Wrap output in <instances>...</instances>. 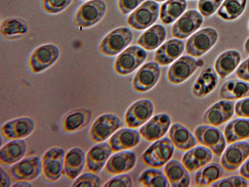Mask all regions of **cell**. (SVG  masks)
Masks as SVG:
<instances>
[{"label":"cell","mask_w":249,"mask_h":187,"mask_svg":"<svg viewBox=\"0 0 249 187\" xmlns=\"http://www.w3.org/2000/svg\"><path fill=\"white\" fill-rule=\"evenodd\" d=\"M107 9V4L104 0L86 1L75 11L72 17L73 24L82 29L90 28L102 20Z\"/></svg>","instance_id":"1"},{"label":"cell","mask_w":249,"mask_h":187,"mask_svg":"<svg viewBox=\"0 0 249 187\" xmlns=\"http://www.w3.org/2000/svg\"><path fill=\"white\" fill-rule=\"evenodd\" d=\"M218 82V76L214 69L211 67H207L194 82L192 88V94L196 98H204L215 90Z\"/></svg>","instance_id":"25"},{"label":"cell","mask_w":249,"mask_h":187,"mask_svg":"<svg viewBox=\"0 0 249 187\" xmlns=\"http://www.w3.org/2000/svg\"><path fill=\"white\" fill-rule=\"evenodd\" d=\"M8 173L12 181L31 182L41 173V159L37 155H30L13 165Z\"/></svg>","instance_id":"10"},{"label":"cell","mask_w":249,"mask_h":187,"mask_svg":"<svg viewBox=\"0 0 249 187\" xmlns=\"http://www.w3.org/2000/svg\"><path fill=\"white\" fill-rule=\"evenodd\" d=\"M166 31L160 24H155L145 31L139 38L137 43L148 51L157 48L164 41Z\"/></svg>","instance_id":"33"},{"label":"cell","mask_w":249,"mask_h":187,"mask_svg":"<svg viewBox=\"0 0 249 187\" xmlns=\"http://www.w3.org/2000/svg\"><path fill=\"white\" fill-rule=\"evenodd\" d=\"M218 38V33L215 29H202L188 39L185 45L186 52L194 57L200 56L213 47Z\"/></svg>","instance_id":"7"},{"label":"cell","mask_w":249,"mask_h":187,"mask_svg":"<svg viewBox=\"0 0 249 187\" xmlns=\"http://www.w3.org/2000/svg\"><path fill=\"white\" fill-rule=\"evenodd\" d=\"M29 30L27 22L18 17L7 18L1 21L0 33L6 39H16L25 35Z\"/></svg>","instance_id":"32"},{"label":"cell","mask_w":249,"mask_h":187,"mask_svg":"<svg viewBox=\"0 0 249 187\" xmlns=\"http://www.w3.org/2000/svg\"><path fill=\"white\" fill-rule=\"evenodd\" d=\"M27 144L24 139L10 140L1 147L0 163L3 166L13 165L25 156Z\"/></svg>","instance_id":"27"},{"label":"cell","mask_w":249,"mask_h":187,"mask_svg":"<svg viewBox=\"0 0 249 187\" xmlns=\"http://www.w3.org/2000/svg\"><path fill=\"white\" fill-rule=\"evenodd\" d=\"M100 177L92 172L88 171L80 174L72 182L71 187H92L101 186Z\"/></svg>","instance_id":"41"},{"label":"cell","mask_w":249,"mask_h":187,"mask_svg":"<svg viewBox=\"0 0 249 187\" xmlns=\"http://www.w3.org/2000/svg\"><path fill=\"white\" fill-rule=\"evenodd\" d=\"M184 49L182 41L177 39L169 40L156 51L154 61L160 66L168 65L180 56Z\"/></svg>","instance_id":"29"},{"label":"cell","mask_w":249,"mask_h":187,"mask_svg":"<svg viewBox=\"0 0 249 187\" xmlns=\"http://www.w3.org/2000/svg\"><path fill=\"white\" fill-rule=\"evenodd\" d=\"M224 135L228 144L249 138V119L231 121L226 126Z\"/></svg>","instance_id":"36"},{"label":"cell","mask_w":249,"mask_h":187,"mask_svg":"<svg viewBox=\"0 0 249 187\" xmlns=\"http://www.w3.org/2000/svg\"><path fill=\"white\" fill-rule=\"evenodd\" d=\"M144 0H118V8L123 14H127L138 7Z\"/></svg>","instance_id":"45"},{"label":"cell","mask_w":249,"mask_h":187,"mask_svg":"<svg viewBox=\"0 0 249 187\" xmlns=\"http://www.w3.org/2000/svg\"><path fill=\"white\" fill-rule=\"evenodd\" d=\"M140 184L145 187H169V183L164 172L156 168H149L139 175Z\"/></svg>","instance_id":"38"},{"label":"cell","mask_w":249,"mask_h":187,"mask_svg":"<svg viewBox=\"0 0 249 187\" xmlns=\"http://www.w3.org/2000/svg\"><path fill=\"white\" fill-rule=\"evenodd\" d=\"M141 136L139 131L129 128L117 131L109 138L108 143L113 152L132 149L141 142Z\"/></svg>","instance_id":"21"},{"label":"cell","mask_w":249,"mask_h":187,"mask_svg":"<svg viewBox=\"0 0 249 187\" xmlns=\"http://www.w3.org/2000/svg\"><path fill=\"white\" fill-rule=\"evenodd\" d=\"M235 75L239 78L249 81V57L238 67L235 71Z\"/></svg>","instance_id":"47"},{"label":"cell","mask_w":249,"mask_h":187,"mask_svg":"<svg viewBox=\"0 0 249 187\" xmlns=\"http://www.w3.org/2000/svg\"><path fill=\"white\" fill-rule=\"evenodd\" d=\"M112 152L108 143L103 142L93 146L86 153V169L99 173L105 167Z\"/></svg>","instance_id":"20"},{"label":"cell","mask_w":249,"mask_h":187,"mask_svg":"<svg viewBox=\"0 0 249 187\" xmlns=\"http://www.w3.org/2000/svg\"><path fill=\"white\" fill-rule=\"evenodd\" d=\"M223 174L221 166L211 163L201 168L196 173L195 183L198 186H208L221 178Z\"/></svg>","instance_id":"37"},{"label":"cell","mask_w":249,"mask_h":187,"mask_svg":"<svg viewBox=\"0 0 249 187\" xmlns=\"http://www.w3.org/2000/svg\"><path fill=\"white\" fill-rule=\"evenodd\" d=\"M103 187H124L133 186V181L130 176L126 174L115 175L114 177L107 181Z\"/></svg>","instance_id":"44"},{"label":"cell","mask_w":249,"mask_h":187,"mask_svg":"<svg viewBox=\"0 0 249 187\" xmlns=\"http://www.w3.org/2000/svg\"><path fill=\"white\" fill-rule=\"evenodd\" d=\"M249 156V143L246 141L239 142L229 146L223 153L221 164L227 172L237 169Z\"/></svg>","instance_id":"19"},{"label":"cell","mask_w":249,"mask_h":187,"mask_svg":"<svg viewBox=\"0 0 249 187\" xmlns=\"http://www.w3.org/2000/svg\"><path fill=\"white\" fill-rule=\"evenodd\" d=\"M203 22V17L198 11L188 10L174 24L172 34L178 39L187 38L199 28Z\"/></svg>","instance_id":"17"},{"label":"cell","mask_w":249,"mask_h":187,"mask_svg":"<svg viewBox=\"0 0 249 187\" xmlns=\"http://www.w3.org/2000/svg\"><path fill=\"white\" fill-rule=\"evenodd\" d=\"M91 117L90 111L78 109L67 113L61 121V127L66 133H73L80 131L89 122Z\"/></svg>","instance_id":"30"},{"label":"cell","mask_w":249,"mask_h":187,"mask_svg":"<svg viewBox=\"0 0 249 187\" xmlns=\"http://www.w3.org/2000/svg\"><path fill=\"white\" fill-rule=\"evenodd\" d=\"M137 162L136 153L131 150L116 152L108 159L105 167V172L109 175L124 174L131 171Z\"/></svg>","instance_id":"18"},{"label":"cell","mask_w":249,"mask_h":187,"mask_svg":"<svg viewBox=\"0 0 249 187\" xmlns=\"http://www.w3.org/2000/svg\"><path fill=\"white\" fill-rule=\"evenodd\" d=\"M219 95L220 99L235 100L249 96V83L231 79L225 82L221 87Z\"/></svg>","instance_id":"34"},{"label":"cell","mask_w":249,"mask_h":187,"mask_svg":"<svg viewBox=\"0 0 249 187\" xmlns=\"http://www.w3.org/2000/svg\"><path fill=\"white\" fill-rule=\"evenodd\" d=\"M186 7V0H168L160 7V19L164 24H171L182 15Z\"/></svg>","instance_id":"35"},{"label":"cell","mask_w":249,"mask_h":187,"mask_svg":"<svg viewBox=\"0 0 249 187\" xmlns=\"http://www.w3.org/2000/svg\"><path fill=\"white\" fill-rule=\"evenodd\" d=\"M244 50L245 52L247 54H249V38L247 39L246 40L245 45H244Z\"/></svg>","instance_id":"51"},{"label":"cell","mask_w":249,"mask_h":187,"mask_svg":"<svg viewBox=\"0 0 249 187\" xmlns=\"http://www.w3.org/2000/svg\"><path fill=\"white\" fill-rule=\"evenodd\" d=\"M147 54L142 48L131 46L116 58L114 63L115 73L120 75H126L135 70L145 60Z\"/></svg>","instance_id":"8"},{"label":"cell","mask_w":249,"mask_h":187,"mask_svg":"<svg viewBox=\"0 0 249 187\" xmlns=\"http://www.w3.org/2000/svg\"><path fill=\"white\" fill-rule=\"evenodd\" d=\"M213 187H247L248 182L242 176H233L214 182Z\"/></svg>","instance_id":"43"},{"label":"cell","mask_w":249,"mask_h":187,"mask_svg":"<svg viewBox=\"0 0 249 187\" xmlns=\"http://www.w3.org/2000/svg\"><path fill=\"white\" fill-rule=\"evenodd\" d=\"M36 127L35 120L29 116H22L9 120L0 127L3 139L10 141L24 139L30 136Z\"/></svg>","instance_id":"13"},{"label":"cell","mask_w":249,"mask_h":187,"mask_svg":"<svg viewBox=\"0 0 249 187\" xmlns=\"http://www.w3.org/2000/svg\"><path fill=\"white\" fill-rule=\"evenodd\" d=\"M171 125L170 116L160 113L151 117L140 129L141 137L148 142H155L162 138L168 131Z\"/></svg>","instance_id":"15"},{"label":"cell","mask_w":249,"mask_h":187,"mask_svg":"<svg viewBox=\"0 0 249 187\" xmlns=\"http://www.w3.org/2000/svg\"><path fill=\"white\" fill-rule=\"evenodd\" d=\"M213 158L211 150L205 146L194 147L183 154L181 162L190 173L207 165Z\"/></svg>","instance_id":"24"},{"label":"cell","mask_w":249,"mask_h":187,"mask_svg":"<svg viewBox=\"0 0 249 187\" xmlns=\"http://www.w3.org/2000/svg\"><path fill=\"white\" fill-rule=\"evenodd\" d=\"M122 126V121L117 115L110 113L103 114L91 124L89 132V139L95 144L103 142Z\"/></svg>","instance_id":"6"},{"label":"cell","mask_w":249,"mask_h":187,"mask_svg":"<svg viewBox=\"0 0 249 187\" xmlns=\"http://www.w3.org/2000/svg\"><path fill=\"white\" fill-rule=\"evenodd\" d=\"M247 0H225L217 11L221 19L227 20L238 18L244 11Z\"/></svg>","instance_id":"39"},{"label":"cell","mask_w":249,"mask_h":187,"mask_svg":"<svg viewBox=\"0 0 249 187\" xmlns=\"http://www.w3.org/2000/svg\"><path fill=\"white\" fill-rule=\"evenodd\" d=\"M159 5L148 0L134 10L127 18V22L132 28L142 30L152 25L157 19Z\"/></svg>","instance_id":"11"},{"label":"cell","mask_w":249,"mask_h":187,"mask_svg":"<svg viewBox=\"0 0 249 187\" xmlns=\"http://www.w3.org/2000/svg\"><path fill=\"white\" fill-rule=\"evenodd\" d=\"M241 59L240 53L235 50H227L216 59L214 68L216 73L222 78L231 74L239 65Z\"/></svg>","instance_id":"31"},{"label":"cell","mask_w":249,"mask_h":187,"mask_svg":"<svg viewBox=\"0 0 249 187\" xmlns=\"http://www.w3.org/2000/svg\"><path fill=\"white\" fill-rule=\"evenodd\" d=\"M83 0V1H88V0Z\"/></svg>","instance_id":"53"},{"label":"cell","mask_w":249,"mask_h":187,"mask_svg":"<svg viewBox=\"0 0 249 187\" xmlns=\"http://www.w3.org/2000/svg\"><path fill=\"white\" fill-rule=\"evenodd\" d=\"M60 54L58 46L45 43L35 49L29 55L28 66L34 73H39L52 66L58 60Z\"/></svg>","instance_id":"4"},{"label":"cell","mask_w":249,"mask_h":187,"mask_svg":"<svg viewBox=\"0 0 249 187\" xmlns=\"http://www.w3.org/2000/svg\"><path fill=\"white\" fill-rule=\"evenodd\" d=\"M234 102L220 101L209 108L203 115V122L207 125L217 127L230 120L233 114Z\"/></svg>","instance_id":"22"},{"label":"cell","mask_w":249,"mask_h":187,"mask_svg":"<svg viewBox=\"0 0 249 187\" xmlns=\"http://www.w3.org/2000/svg\"><path fill=\"white\" fill-rule=\"evenodd\" d=\"M133 38V33L128 28H117L103 38L99 45V50L104 56H114L125 48L131 42Z\"/></svg>","instance_id":"5"},{"label":"cell","mask_w":249,"mask_h":187,"mask_svg":"<svg viewBox=\"0 0 249 187\" xmlns=\"http://www.w3.org/2000/svg\"><path fill=\"white\" fill-rule=\"evenodd\" d=\"M235 112L238 116L249 117V97L237 102L235 106Z\"/></svg>","instance_id":"46"},{"label":"cell","mask_w":249,"mask_h":187,"mask_svg":"<svg viewBox=\"0 0 249 187\" xmlns=\"http://www.w3.org/2000/svg\"><path fill=\"white\" fill-rule=\"evenodd\" d=\"M73 0H41L42 10L49 15L59 14L66 10Z\"/></svg>","instance_id":"40"},{"label":"cell","mask_w":249,"mask_h":187,"mask_svg":"<svg viewBox=\"0 0 249 187\" xmlns=\"http://www.w3.org/2000/svg\"><path fill=\"white\" fill-rule=\"evenodd\" d=\"M86 154L81 148L75 147L69 150L65 154L63 175L69 180L75 179L86 166Z\"/></svg>","instance_id":"23"},{"label":"cell","mask_w":249,"mask_h":187,"mask_svg":"<svg viewBox=\"0 0 249 187\" xmlns=\"http://www.w3.org/2000/svg\"></svg>","instance_id":"54"},{"label":"cell","mask_w":249,"mask_h":187,"mask_svg":"<svg viewBox=\"0 0 249 187\" xmlns=\"http://www.w3.org/2000/svg\"><path fill=\"white\" fill-rule=\"evenodd\" d=\"M223 0H199L198 9L205 17L212 15L216 12Z\"/></svg>","instance_id":"42"},{"label":"cell","mask_w":249,"mask_h":187,"mask_svg":"<svg viewBox=\"0 0 249 187\" xmlns=\"http://www.w3.org/2000/svg\"><path fill=\"white\" fill-rule=\"evenodd\" d=\"M160 75L159 65L155 62H149L141 67L133 77L132 88L137 93L147 92L157 84Z\"/></svg>","instance_id":"14"},{"label":"cell","mask_w":249,"mask_h":187,"mask_svg":"<svg viewBox=\"0 0 249 187\" xmlns=\"http://www.w3.org/2000/svg\"><path fill=\"white\" fill-rule=\"evenodd\" d=\"M197 142L208 148L216 156H219L226 147V140L218 129L208 125H199L194 131Z\"/></svg>","instance_id":"12"},{"label":"cell","mask_w":249,"mask_h":187,"mask_svg":"<svg viewBox=\"0 0 249 187\" xmlns=\"http://www.w3.org/2000/svg\"><path fill=\"white\" fill-rule=\"evenodd\" d=\"M175 147L170 139L163 137L155 141L142 153L141 161L149 168H160L171 159Z\"/></svg>","instance_id":"2"},{"label":"cell","mask_w":249,"mask_h":187,"mask_svg":"<svg viewBox=\"0 0 249 187\" xmlns=\"http://www.w3.org/2000/svg\"><path fill=\"white\" fill-rule=\"evenodd\" d=\"M163 172L172 187H187L190 186V173L181 162L176 159L170 160L164 166Z\"/></svg>","instance_id":"28"},{"label":"cell","mask_w":249,"mask_h":187,"mask_svg":"<svg viewBox=\"0 0 249 187\" xmlns=\"http://www.w3.org/2000/svg\"><path fill=\"white\" fill-rule=\"evenodd\" d=\"M154 105L148 99H140L131 104L126 110L124 117L127 128L137 129L146 123L153 116Z\"/></svg>","instance_id":"9"},{"label":"cell","mask_w":249,"mask_h":187,"mask_svg":"<svg viewBox=\"0 0 249 187\" xmlns=\"http://www.w3.org/2000/svg\"><path fill=\"white\" fill-rule=\"evenodd\" d=\"M65 154L64 149L56 146L44 153L41 158V174L46 182H55L63 174Z\"/></svg>","instance_id":"3"},{"label":"cell","mask_w":249,"mask_h":187,"mask_svg":"<svg viewBox=\"0 0 249 187\" xmlns=\"http://www.w3.org/2000/svg\"><path fill=\"white\" fill-rule=\"evenodd\" d=\"M155 0L158 1V2H162L165 0Z\"/></svg>","instance_id":"52"},{"label":"cell","mask_w":249,"mask_h":187,"mask_svg":"<svg viewBox=\"0 0 249 187\" xmlns=\"http://www.w3.org/2000/svg\"><path fill=\"white\" fill-rule=\"evenodd\" d=\"M168 137L174 147L181 151H186L197 144L194 135L179 123H174L171 126L168 131Z\"/></svg>","instance_id":"26"},{"label":"cell","mask_w":249,"mask_h":187,"mask_svg":"<svg viewBox=\"0 0 249 187\" xmlns=\"http://www.w3.org/2000/svg\"><path fill=\"white\" fill-rule=\"evenodd\" d=\"M199 67L198 62L188 56H181L169 68L167 79L173 85H179L190 78Z\"/></svg>","instance_id":"16"},{"label":"cell","mask_w":249,"mask_h":187,"mask_svg":"<svg viewBox=\"0 0 249 187\" xmlns=\"http://www.w3.org/2000/svg\"><path fill=\"white\" fill-rule=\"evenodd\" d=\"M239 173L246 179H249V158L242 166Z\"/></svg>","instance_id":"49"},{"label":"cell","mask_w":249,"mask_h":187,"mask_svg":"<svg viewBox=\"0 0 249 187\" xmlns=\"http://www.w3.org/2000/svg\"><path fill=\"white\" fill-rule=\"evenodd\" d=\"M12 187H32V185L30 183V182L27 181H18L15 182L13 185Z\"/></svg>","instance_id":"50"},{"label":"cell","mask_w":249,"mask_h":187,"mask_svg":"<svg viewBox=\"0 0 249 187\" xmlns=\"http://www.w3.org/2000/svg\"><path fill=\"white\" fill-rule=\"evenodd\" d=\"M0 187H9L12 186V179L8 173L2 167H0Z\"/></svg>","instance_id":"48"}]
</instances>
